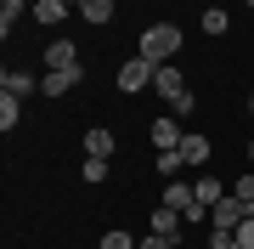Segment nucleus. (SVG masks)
<instances>
[{
	"mask_svg": "<svg viewBox=\"0 0 254 249\" xmlns=\"http://www.w3.org/2000/svg\"><path fill=\"white\" fill-rule=\"evenodd\" d=\"M153 74H158V68L147 63V57H130V63L119 68V91H130V96H136V91H147V85H153Z\"/></svg>",
	"mask_w": 254,
	"mask_h": 249,
	"instance_id": "nucleus-2",
	"label": "nucleus"
},
{
	"mask_svg": "<svg viewBox=\"0 0 254 249\" xmlns=\"http://www.w3.org/2000/svg\"><path fill=\"white\" fill-rule=\"evenodd\" d=\"M164 204H170V210H192V204H198V187H192V181H181V175H175V181L170 187H164Z\"/></svg>",
	"mask_w": 254,
	"mask_h": 249,
	"instance_id": "nucleus-10",
	"label": "nucleus"
},
{
	"mask_svg": "<svg viewBox=\"0 0 254 249\" xmlns=\"http://www.w3.org/2000/svg\"><path fill=\"white\" fill-rule=\"evenodd\" d=\"M192 108H198V96H192V85H187V91H181V96H175V102H170V113H175V119H187V113H192Z\"/></svg>",
	"mask_w": 254,
	"mask_h": 249,
	"instance_id": "nucleus-20",
	"label": "nucleus"
},
{
	"mask_svg": "<svg viewBox=\"0 0 254 249\" xmlns=\"http://www.w3.org/2000/svg\"><path fill=\"white\" fill-rule=\"evenodd\" d=\"M249 119H254V96H249Z\"/></svg>",
	"mask_w": 254,
	"mask_h": 249,
	"instance_id": "nucleus-26",
	"label": "nucleus"
},
{
	"mask_svg": "<svg viewBox=\"0 0 254 249\" xmlns=\"http://www.w3.org/2000/svg\"><path fill=\"white\" fill-rule=\"evenodd\" d=\"M243 6H249V17H254V0H243Z\"/></svg>",
	"mask_w": 254,
	"mask_h": 249,
	"instance_id": "nucleus-25",
	"label": "nucleus"
},
{
	"mask_svg": "<svg viewBox=\"0 0 254 249\" xmlns=\"http://www.w3.org/2000/svg\"><path fill=\"white\" fill-rule=\"evenodd\" d=\"M0 91L28 96V91H40V80H34V74H23V68H6V74H0Z\"/></svg>",
	"mask_w": 254,
	"mask_h": 249,
	"instance_id": "nucleus-12",
	"label": "nucleus"
},
{
	"mask_svg": "<svg viewBox=\"0 0 254 249\" xmlns=\"http://www.w3.org/2000/svg\"><path fill=\"white\" fill-rule=\"evenodd\" d=\"M113 148H119V142H113L108 125H91V130H85V159H113Z\"/></svg>",
	"mask_w": 254,
	"mask_h": 249,
	"instance_id": "nucleus-9",
	"label": "nucleus"
},
{
	"mask_svg": "<svg viewBox=\"0 0 254 249\" xmlns=\"http://www.w3.org/2000/svg\"><path fill=\"white\" fill-rule=\"evenodd\" d=\"M79 80H85V63H79V68H46V80H40V91H46V96L57 102V96H68V91H73Z\"/></svg>",
	"mask_w": 254,
	"mask_h": 249,
	"instance_id": "nucleus-3",
	"label": "nucleus"
},
{
	"mask_svg": "<svg viewBox=\"0 0 254 249\" xmlns=\"http://www.w3.org/2000/svg\"><path fill=\"white\" fill-rule=\"evenodd\" d=\"M181 227H187V215L170 210V204H158V210L147 215V232H164V238H181Z\"/></svg>",
	"mask_w": 254,
	"mask_h": 249,
	"instance_id": "nucleus-7",
	"label": "nucleus"
},
{
	"mask_svg": "<svg viewBox=\"0 0 254 249\" xmlns=\"http://www.w3.org/2000/svg\"><path fill=\"white\" fill-rule=\"evenodd\" d=\"M136 249H181V238H164V232H147Z\"/></svg>",
	"mask_w": 254,
	"mask_h": 249,
	"instance_id": "nucleus-22",
	"label": "nucleus"
},
{
	"mask_svg": "<svg viewBox=\"0 0 254 249\" xmlns=\"http://www.w3.org/2000/svg\"><path fill=\"white\" fill-rule=\"evenodd\" d=\"M136 244H141V238H130V232H119V227L102 232V249H136Z\"/></svg>",
	"mask_w": 254,
	"mask_h": 249,
	"instance_id": "nucleus-19",
	"label": "nucleus"
},
{
	"mask_svg": "<svg viewBox=\"0 0 254 249\" xmlns=\"http://www.w3.org/2000/svg\"><path fill=\"white\" fill-rule=\"evenodd\" d=\"M73 6H79V17H85V23H96V28H108V23H113V0H73Z\"/></svg>",
	"mask_w": 254,
	"mask_h": 249,
	"instance_id": "nucleus-11",
	"label": "nucleus"
},
{
	"mask_svg": "<svg viewBox=\"0 0 254 249\" xmlns=\"http://www.w3.org/2000/svg\"><path fill=\"white\" fill-rule=\"evenodd\" d=\"M147 136H153V148H158V153H170V148H181L187 130H181V119H175V113H164V119L147 125Z\"/></svg>",
	"mask_w": 254,
	"mask_h": 249,
	"instance_id": "nucleus-4",
	"label": "nucleus"
},
{
	"mask_svg": "<svg viewBox=\"0 0 254 249\" xmlns=\"http://www.w3.org/2000/svg\"><path fill=\"white\" fill-rule=\"evenodd\" d=\"M175 153H181V159H187V170H192V165H209V153H215V142H209L203 130H187V136H181V148H175Z\"/></svg>",
	"mask_w": 254,
	"mask_h": 249,
	"instance_id": "nucleus-6",
	"label": "nucleus"
},
{
	"mask_svg": "<svg viewBox=\"0 0 254 249\" xmlns=\"http://www.w3.org/2000/svg\"><path fill=\"white\" fill-rule=\"evenodd\" d=\"M232 193L243 198V204H254V170H243V175H237V181H232Z\"/></svg>",
	"mask_w": 254,
	"mask_h": 249,
	"instance_id": "nucleus-21",
	"label": "nucleus"
},
{
	"mask_svg": "<svg viewBox=\"0 0 254 249\" xmlns=\"http://www.w3.org/2000/svg\"><path fill=\"white\" fill-rule=\"evenodd\" d=\"M203 249H237V238H232V232H215V227H209V244Z\"/></svg>",
	"mask_w": 254,
	"mask_h": 249,
	"instance_id": "nucleus-23",
	"label": "nucleus"
},
{
	"mask_svg": "<svg viewBox=\"0 0 254 249\" xmlns=\"http://www.w3.org/2000/svg\"><path fill=\"white\" fill-rule=\"evenodd\" d=\"M232 238H237V249H254V215H249V221L232 232Z\"/></svg>",
	"mask_w": 254,
	"mask_h": 249,
	"instance_id": "nucleus-24",
	"label": "nucleus"
},
{
	"mask_svg": "<svg viewBox=\"0 0 254 249\" xmlns=\"http://www.w3.org/2000/svg\"><path fill=\"white\" fill-rule=\"evenodd\" d=\"M17 125H23V96L0 91V130H17Z\"/></svg>",
	"mask_w": 254,
	"mask_h": 249,
	"instance_id": "nucleus-14",
	"label": "nucleus"
},
{
	"mask_svg": "<svg viewBox=\"0 0 254 249\" xmlns=\"http://www.w3.org/2000/svg\"><path fill=\"white\" fill-rule=\"evenodd\" d=\"M192 187H198V204H209V210H215V204H220V198L232 193V187L220 181V175H198V181H192Z\"/></svg>",
	"mask_w": 254,
	"mask_h": 249,
	"instance_id": "nucleus-13",
	"label": "nucleus"
},
{
	"mask_svg": "<svg viewBox=\"0 0 254 249\" xmlns=\"http://www.w3.org/2000/svg\"><path fill=\"white\" fill-rule=\"evenodd\" d=\"M23 11H34L28 0H0V34H11V28L23 23Z\"/></svg>",
	"mask_w": 254,
	"mask_h": 249,
	"instance_id": "nucleus-15",
	"label": "nucleus"
},
{
	"mask_svg": "<svg viewBox=\"0 0 254 249\" xmlns=\"http://www.w3.org/2000/svg\"><path fill=\"white\" fill-rule=\"evenodd\" d=\"M46 68H79V46H73L68 34H57L46 46Z\"/></svg>",
	"mask_w": 254,
	"mask_h": 249,
	"instance_id": "nucleus-8",
	"label": "nucleus"
},
{
	"mask_svg": "<svg viewBox=\"0 0 254 249\" xmlns=\"http://www.w3.org/2000/svg\"><path fill=\"white\" fill-rule=\"evenodd\" d=\"M63 17H68V0H40V6H34V23H57V28H63Z\"/></svg>",
	"mask_w": 254,
	"mask_h": 249,
	"instance_id": "nucleus-16",
	"label": "nucleus"
},
{
	"mask_svg": "<svg viewBox=\"0 0 254 249\" xmlns=\"http://www.w3.org/2000/svg\"><path fill=\"white\" fill-rule=\"evenodd\" d=\"M28 6H40V0H28Z\"/></svg>",
	"mask_w": 254,
	"mask_h": 249,
	"instance_id": "nucleus-28",
	"label": "nucleus"
},
{
	"mask_svg": "<svg viewBox=\"0 0 254 249\" xmlns=\"http://www.w3.org/2000/svg\"><path fill=\"white\" fill-rule=\"evenodd\" d=\"M249 165H254V142H249Z\"/></svg>",
	"mask_w": 254,
	"mask_h": 249,
	"instance_id": "nucleus-27",
	"label": "nucleus"
},
{
	"mask_svg": "<svg viewBox=\"0 0 254 249\" xmlns=\"http://www.w3.org/2000/svg\"><path fill=\"white\" fill-rule=\"evenodd\" d=\"M153 91H158L164 102H175V96L187 91V74H181L175 63H158V74H153Z\"/></svg>",
	"mask_w": 254,
	"mask_h": 249,
	"instance_id": "nucleus-5",
	"label": "nucleus"
},
{
	"mask_svg": "<svg viewBox=\"0 0 254 249\" xmlns=\"http://www.w3.org/2000/svg\"><path fill=\"white\" fill-rule=\"evenodd\" d=\"M79 175H85L91 187H102V181H108V159H85V165H79Z\"/></svg>",
	"mask_w": 254,
	"mask_h": 249,
	"instance_id": "nucleus-18",
	"label": "nucleus"
},
{
	"mask_svg": "<svg viewBox=\"0 0 254 249\" xmlns=\"http://www.w3.org/2000/svg\"><path fill=\"white\" fill-rule=\"evenodd\" d=\"M136 57H147V63H175L181 57V28L175 23H153V28H141V46H136Z\"/></svg>",
	"mask_w": 254,
	"mask_h": 249,
	"instance_id": "nucleus-1",
	"label": "nucleus"
},
{
	"mask_svg": "<svg viewBox=\"0 0 254 249\" xmlns=\"http://www.w3.org/2000/svg\"><path fill=\"white\" fill-rule=\"evenodd\" d=\"M198 28H203V34H226V28H232V17H226V6H209Z\"/></svg>",
	"mask_w": 254,
	"mask_h": 249,
	"instance_id": "nucleus-17",
	"label": "nucleus"
}]
</instances>
